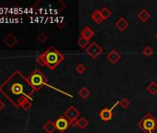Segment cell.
Wrapping results in <instances>:
<instances>
[{
	"label": "cell",
	"mask_w": 157,
	"mask_h": 133,
	"mask_svg": "<svg viewBox=\"0 0 157 133\" xmlns=\"http://www.w3.org/2000/svg\"><path fill=\"white\" fill-rule=\"evenodd\" d=\"M4 107H5V104H4V102L1 99H0V111H1Z\"/></svg>",
	"instance_id": "obj_26"
},
{
	"label": "cell",
	"mask_w": 157,
	"mask_h": 133,
	"mask_svg": "<svg viewBox=\"0 0 157 133\" xmlns=\"http://www.w3.org/2000/svg\"><path fill=\"white\" fill-rule=\"evenodd\" d=\"M27 79H28V82L31 84V86L33 88L34 92H38L44 86L48 85V79L38 69L35 70L34 71H33Z\"/></svg>",
	"instance_id": "obj_3"
},
{
	"label": "cell",
	"mask_w": 157,
	"mask_h": 133,
	"mask_svg": "<svg viewBox=\"0 0 157 133\" xmlns=\"http://www.w3.org/2000/svg\"><path fill=\"white\" fill-rule=\"evenodd\" d=\"M89 125V121L85 117H81L77 120V127L81 129H85Z\"/></svg>",
	"instance_id": "obj_18"
},
{
	"label": "cell",
	"mask_w": 157,
	"mask_h": 133,
	"mask_svg": "<svg viewBox=\"0 0 157 133\" xmlns=\"http://www.w3.org/2000/svg\"><path fill=\"white\" fill-rule=\"evenodd\" d=\"M115 26H116V28H117L119 32H125V31L129 27V23H128V21L125 18L121 17V18H119V19L117 21Z\"/></svg>",
	"instance_id": "obj_11"
},
{
	"label": "cell",
	"mask_w": 157,
	"mask_h": 133,
	"mask_svg": "<svg viewBox=\"0 0 157 133\" xmlns=\"http://www.w3.org/2000/svg\"><path fill=\"white\" fill-rule=\"evenodd\" d=\"M37 40H38L39 43L44 44V43H45L48 40V36L45 33H40L39 36H38V38H37Z\"/></svg>",
	"instance_id": "obj_25"
},
{
	"label": "cell",
	"mask_w": 157,
	"mask_h": 133,
	"mask_svg": "<svg viewBox=\"0 0 157 133\" xmlns=\"http://www.w3.org/2000/svg\"><path fill=\"white\" fill-rule=\"evenodd\" d=\"M142 55L146 57H151L153 54H154V50L150 46V45H147L145 46L143 49H142Z\"/></svg>",
	"instance_id": "obj_22"
},
{
	"label": "cell",
	"mask_w": 157,
	"mask_h": 133,
	"mask_svg": "<svg viewBox=\"0 0 157 133\" xmlns=\"http://www.w3.org/2000/svg\"><path fill=\"white\" fill-rule=\"evenodd\" d=\"M100 12H101V15H102V17H103L104 21H105V20L109 19V18L111 17V15H112L111 10H110L107 7H104L102 10H100Z\"/></svg>",
	"instance_id": "obj_21"
},
{
	"label": "cell",
	"mask_w": 157,
	"mask_h": 133,
	"mask_svg": "<svg viewBox=\"0 0 157 133\" xmlns=\"http://www.w3.org/2000/svg\"><path fill=\"white\" fill-rule=\"evenodd\" d=\"M146 91L151 93V95H155L157 94V83L155 82H151L147 87H146Z\"/></svg>",
	"instance_id": "obj_17"
},
{
	"label": "cell",
	"mask_w": 157,
	"mask_h": 133,
	"mask_svg": "<svg viewBox=\"0 0 157 133\" xmlns=\"http://www.w3.org/2000/svg\"><path fill=\"white\" fill-rule=\"evenodd\" d=\"M138 127L144 133H154L157 130V119L151 113H147L139 121Z\"/></svg>",
	"instance_id": "obj_4"
},
{
	"label": "cell",
	"mask_w": 157,
	"mask_h": 133,
	"mask_svg": "<svg viewBox=\"0 0 157 133\" xmlns=\"http://www.w3.org/2000/svg\"><path fill=\"white\" fill-rule=\"evenodd\" d=\"M78 96H80L82 99L86 100V99L91 95V91H90V89H89L88 87L82 86L80 90H78Z\"/></svg>",
	"instance_id": "obj_14"
},
{
	"label": "cell",
	"mask_w": 157,
	"mask_h": 133,
	"mask_svg": "<svg viewBox=\"0 0 157 133\" xmlns=\"http://www.w3.org/2000/svg\"><path fill=\"white\" fill-rule=\"evenodd\" d=\"M3 41H4V43H5L10 48L14 47V46L18 44V42H19L18 38H17L13 33H11V32L8 33V34L5 36V38H4Z\"/></svg>",
	"instance_id": "obj_10"
},
{
	"label": "cell",
	"mask_w": 157,
	"mask_h": 133,
	"mask_svg": "<svg viewBox=\"0 0 157 133\" xmlns=\"http://www.w3.org/2000/svg\"><path fill=\"white\" fill-rule=\"evenodd\" d=\"M86 54L91 56L93 59H97V57H99L101 55V54L103 53V48L100 46L99 44H97L96 42H93L90 44V45L85 49Z\"/></svg>",
	"instance_id": "obj_5"
},
{
	"label": "cell",
	"mask_w": 157,
	"mask_h": 133,
	"mask_svg": "<svg viewBox=\"0 0 157 133\" xmlns=\"http://www.w3.org/2000/svg\"><path fill=\"white\" fill-rule=\"evenodd\" d=\"M55 125L56 127V130L59 131L60 133H64L71 125L70 122L67 118H66L64 116H60L56 118V120L55 121Z\"/></svg>",
	"instance_id": "obj_6"
},
{
	"label": "cell",
	"mask_w": 157,
	"mask_h": 133,
	"mask_svg": "<svg viewBox=\"0 0 157 133\" xmlns=\"http://www.w3.org/2000/svg\"><path fill=\"white\" fill-rule=\"evenodd\" d=\"M150 17H151V15H150V13L147 11L146 9H142V10L139 12V14H138V19H139L140 21H141L142 22H146V21L150 19Z\"/></svg>",
	"instance_id": "obj_16"
},
{
	"label": "cell",
	"mask_w": 157,
	"mask_h": 133,
	"mask_svg": "<svg viewBox=\"0 0 157 133\" xmlns=\"http://www.w3.org/2000/svg\"><path fill=\"white\" fill-rule=\"evenodd\" d=\"M106 59L111 63V64H117L120 59H121V54L117 50V49H112L109 51L106 55Z\"/></svg>",
	"instance_id": "obj_9"
},
{
	"label": "cell",
	"mask_w": 157,
	"mask_h": 133,
	"mask_svg": "<svg viewBox=\"0 0 157 133\" xmlns=\"http://www.w3.org/2000/svg\"><path fill=\"white\" fill-rule=\"evenodd\" d=\"M86 70H87V68L85 66V65H83L82 63H78V64L75 66V71H76L78 74H83Z\"/></svg>",
	"instance_id": "obj_23"
},
{
	"label": "cell",
	"mask_w": 157,
	"mask_h": 133,
	"mask_svg": "<svg viewBox=\"0 0 157 133\" xmlns=\"http://www.w3.org/2000/svg\"><path fill=\"white\" fill-rule=\"evenodd\" d=\"M81 37H83L87 40L90 41V39H92L94 36V31L90 27V26H85L80 32Z\"/></svg>",
	"instance_id": "obj_12"
},
{
	"label": "cell",
	"mask_w": 157,
	"mask_h": 133,
	"mask_svg": "<svg viewBox=\"0 0 157 133\" xmlns=\"http://www.w3.org/2000/svg\"><path fill=\"white\" fill-rule=\"evenodd\" d=\"M78 44L82 49H86L90 45V41L83 37H80L78 39Z\"/></svg>",
	"instance_id": "obj_20"
},
{
	"label": "cell",
	"mask_w": 157,
	"mask_h": 133,
	"mask_svg": "<svg viewBox=\"0 0 157 133\" xmlns=\"http://www.w3.org/2000/svg\"><path fill=\"white\" fill-rule=\"evenodd\" d=\"M32 99L33 98H24L21 103V107L23 110H29L32 107Z\"/></svg>",
	"instance_id": "obj_19"
},
{
	"label": "cell",
	"mask_w": 157,
	"mask_h": 133,
	"mask_svg": "<svg viewBox=\"0 0 157 133\" xmlns=\"http://www.w3.org/2000/svg\"><path fill=\"white\" fill-rule=\"evenodd\" d=\"M119 105H120L123 109H127V108L130 105V101H129L127 97H123V98H121V100L119 101Z\"/></svg>",
	"instance_id": "obj_24"
},
{
	"label": "cell",
	"mask_w": 157,
	"mask_h": 133,
	"mask_svg": "<svg viewBox=\"0 0 157 133\" xmlns=\"http://www.w3.org/2000/svg\"><path fill=\"white\" fill-rule=\"evenodd\" d=\"M155 39H156V40H157V33H156V34H155Z\"/></svg>",
	"instance_id": "obj_27"
},
{
	"label": "cell",
	"mask_w": 157,
	"mask_h": 133,
	"mask_svg": "<svg viewBox=\"0 0 157 133\" xmlns=\"http://www.w3.org/2000/svg\"><path fill=\"white\" fill-rule=\"evenodd\" d=\"M44 129L46 133H54L55 130L56 129V125H55V121L52 120H48L44 125Z\"/></svg>",
	"instance_id": "obj_15"
},
{
	"label": "cell",
	"mask_w": 157,
	"mask_h": 133,
	"mask_svg": "<svg viewBox=\"0 0 157 133\" xmlns=\"http://www.w3.org/2000/svg\"><path fill=\"white\" fill-rule=\"evenodd\" d=\"M91 18L92 20L96 23V24H101L104 21V19L101 15L100 10H95L92 14H91Z\"/></svg>",
	"instance_id": "obj_13"
},
{
	"label": "cell",
	"mask_w": 157,
	"mask_h": 133,
	"mask_svg": "<svg viewBox=\"0 0 157 133\" xmlns=\"http://www.w3.org/2000/svg\"><path fill=\"white\" fill-rule=\"evenodd\" d=\"M80 115H81V113H80V111H78L75 106H73V105H70L65 112H64V116L66 117V118H67L68 120H69V122H70V124L71 123H73V122H75V121H77L78 118V116H80Z\"/></svg>",
	"instance_id": "obj_7"
},
{
	"label": "cell",
	"mask_w": 157,
	"mask_h": 133,
	"mask_svg": "<svg viewBox=\"0 0 157 133\" xmlns=\"http://www.w3.org/2000/svg\"><path fill=\"white\" fill-rule=\"evenodd\" d=\"M0 93H3L16 107L21 106L24 98H33L35 93L28 79L19 70L13 72L1 85Z\"/></svg>",
	"instance_id": "obj_1"
},
{
	"label": "cell",
	"mask_w": 157,
	"mask_h": 133,
	"mask_svg": "<svg viewBox=\"0 0 157 133\" xmlns=\"http://www.w3.org/2000/svg\"><path fill=\"white\" fill-rule=\"evenodd\" d=\"M64 59L65 56L60 51L54 46H50L37 56L36 61L42 66H47L50 70H54L64 61Z\"/></svg>",
	"instance_id": "obj_2"
},
{
	"label": "cell",
	"mask_w": 157,
	"mask_h": 133,
	"mask_svg": "<svg viewBox=\"0 0 157 133\" xmlns=\"http://www.w3.org/2000/svg\"><path fill=\"white\" fill-rule=\"evenodd\" d=\"M117 104H119V101H117L116 104H114V105L112 106V107H110V108H104V109H102L100 112H99V116H100V118L103 120V121H105V122H108V121H110L112 118H113V110L115 109V107L117 105Z\"/></svg>",
	"instance_id": "obj_8"
}]
</instances>
